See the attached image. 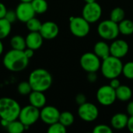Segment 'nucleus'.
<instances>
[{
  "label": "nucleus",
  "mask_w": 133,
  "mask_h": 133,
  "mask_svg": "<svg viewBox=\"0 0 133 133\" xmlns=\"http://www.w3.org/2000/svg\"><path fill=\"white\" fill-rule=\"evenodd\" d=\"M6 129L9 133H22L25 131V125L19 119H16L9 122Z\"/></svg>",
  "instance_id": "nucleus-23"
},
{
  "label": "nucleus",
  "mask_w": 133,
  "mask_h": 133,
  "mask_svg": "<svg viewBox=\"0 0 133 133\" xmlns=\"http://www.w3.org/2000/svg\"><path fill=\"white\" fill-rule=\"evenodd\" d=\"M126 128L129 129V132L133 133V116H129V120Z\"/></svg>",
  "instance_id": "nucleus-39"
},
{
  "label": "nucleus",
  "mask_w": 133,
  "mask_h": 133,
  "mask_svg": "<svg viewBox=\"0 0 133 133\" xmlns=\"http://www.w3.org/2000/svg\"><path fill=\"white\" fill-rule=\"evenodd\" d=\"M96 97L98 103L103 106H111L117 100L115 90L109 84L101 87L96 94Z\"/></svg>",
  "instance_id": "nucleus-9"
},
{
  "label": "nucleus",
  "mask_w": 133,
  "mask_h": 133,
  "mask_svg": "<svg viewBox=\"0 0 133 133\" xmlns=\"http://www.w3.org/2000/svg\"><path fill=\"white\" fill-rule=\"evenodd\" d=\"M123 63L121 58L109 55L103 59L101 65V71L104 77L108 79L118 78L122 72Z\"/></svg>",
  "instance_id": "nucleus-3"
},
{
  "label": "nucleus",
  "mask_w": 133,
  "mask_h": 133,
  "mask_svg": "<svg viewBox=\"0 0 133 133\" xmlns=\"http://www.w3.org/2000/svg\"><path fill=\"white\" fill-rule=\"evenodd\" d=\"M97 33L99 36L106 41H113L119 35L118 24L112 20L105 19L99 23L97 26Z\"/></svg>",
  "instance_id": "nucleus-5"
},
{
  "label": "nucleus",
  "mask_w": 133,
  "mask_h": 133,
  "mask_svg": "<svg viewBox=\"0 0 133 133\" xmlns=\"http://www.w3.org/2000/svg\"><path fill=\"white\" fill-rule=\"evenodd\" d=\"M3 50H4L3 44H2V40L0 39V55L2 54V52H3Z\"/></svg>",
  "instance_id": "nucleus-42"
},
{
  "label": "nucleus",
  "mask_w": 133,
  "mask_h": 133,
  "mask_svg": "<svg viewBox=\"0 0 133 133\" xmlns=\"http://www.w3.org/2000/svg\"><path fill=\"white\" fill-rule=\"evenodd\" d=\"M20 105L19 103L10 97H1L0 98V118L12 122L18 119Z\"/></svg>",
  "instance_id": "nucleus-4"
},
{
  "label": "nucleus",
  "mask_w": 133,
  "mask_h": 133,
  "mask_svg": "<svg viewBox=\"0 0 133 133\" xmlns=\"http://www.w3.org/2000/svg\"><path fill=\"white\" fill-rule=\"evenodd\" d=\"M109 85L115 90H116L118 87L121 86V82L118 78H113L110 79V83Z\"/></svg>",
  "instance_id": "nucleus-36"
},
{
  "label": "nucleus",
  "mask_w": 133,
  "mask_h": 133,
  "mask_svg": "<svg viewBox=\"0 0 133 133\" xmlns=\"http://www.w3.org/2000/svg\"><path fill=\"white\" fill-rule=\"evenodd\" d=\"M86 3H90V2H96L97 0H84Z\"/></svg>",
  "instance_id": "nucleus-43"
},
{
  "label": "nucleus",
  "mask_w": 133,
  "mask_h": 133,
  "mask_svg": "<svg viewBox=\"0 0 133 133\" xmlns=\"http://www.w3.org/2000/svg\"><path fill=\"white\" fill-rule=\"evenodd\" d=\"M66 132H67L66 127L63 125L62 123H60L59 122L50 125L48 129V133H65Z\"/></svg>",
  "instance_id": "nucleus-31"
},
{
  "label": "nucleus",
  "mask_w": 133,
  "mask_h": 133,
  "mask_svg": "<svg viewBox=\"0 0 133 133\" xmlns=\"http://www.w3.org/2000/svg\"><path fill=\"white\" fill-rule=\"evenodd\" d=\"M18 119L25 126L30 127L40 119V109L31 104L21 108Z\"/></svg>",
  "instance_id": "nucleus-7"
},
{
  "label": "nucleus",
  "mask_w": 133,
  "mask_h": 133,
  "mask_svg": "<svg viewBox=\"0 0 133 133\" xmlns=\"http://www.w3.org/2000/svg\"><path fill=\"white\" fill-rule=\"evenodd\" d=\"M119 33L124 36H129L133 34V21L129 19H124L118 23Z\"/></svg>",
  "instance_id": "nucleus-21"
},
{
  "label": "nucleus",
  "mask_w": 133,
  "mask_h": 133,
  "mask_svg": "<svg viewBox=\"0 0 133 133\" xmlns=\"http://www.w3.org/2000/svg\"><path fill=\"white\" fill-rule=\"evenodd\" d=\"M6 12H7L6 6L2 2H0V19L5 17V15Z\"/></svg>",
  "instance_id": "nucleus-38"
},
{
  "label": "nucleus",
  "mask_w": 133,
  "mask_h": 133,
  "mask_svg": "<svg viewBox=\"0 0 133 133\" xmlns=\"http://www.w3.org/2000/svg\"><path fill=\"white\" fill-rule=\"evenodd\" d=\"M25 41L26 48H31L35 51L39 49L42 46L44 38L40 34V32H30L26 35Z\"/></svg>",
  "instance_id": "nucleus-16"
},
{
  "label": "nucleus",
  "mask_w": 133,
  "mask_h": 133,
  "mask_svg": "<svg viewBox=\"0 0 133 133\" xmlns=\"http://www.w3.org/2000/svg\"><path fill=\"white\" fill-rule=\"evenodd\" d=\"M129 115L125 113H116L111 118V127L116 130H122L126 128Z\"/></svg>",
  "instance_id": "nucleus-18"
},
{
  "label": "nucleus",
  "mask_w": 133,
  "mask_h": 133,
  "mask_svg": "<svg viewBox=\"0 0 133 133\" xmlns=\"http://www.w3.org/2000/svg\"><path fill=\"white\" fill-rule=\"evenodd\" d=\"M94 133H112L113 132V129L105 124H99L96 125L94 129H93Z\"/></svg>",
  "instance_id": "nucleus-32"
},
{
  "label": "nucleus",
  "mask_w": 133,
  "mask_h": 133,
  "mask_svg": "<svg viewBox=\"0 0 133 133\" xmlns=\"http://www.w3.org/2000/svg\"><path fill=\"white\" fill-rule=\"evenodd\" d=\"M29 58L23 51L11 49L5 55L2 62L5 69L10 72H21L24 70L29 64Z\"/></svg>",
  "instance_id": "nucleus-1"
},
{
  "label": "nucleus",
  "mask_w": 133,
  "mask_h": 133,
  "mask_svg": "<svg viewBox=\"0 0 133 133\" xmlns=\"http://www.w3.org/2000/svg\"><path fill=\"white\" fill-rule=\"evenodd\" d=\"M17 19L22 23H26L29 19L35 16V12L30 2H21L15 9Z\"/></svg>",
  "instance_id": "nucleus-13"
},
{
  "label": "nucleus",
  "mask_w": 133,
  "mask_h": 133,
  "mask_svg": "<svg viewBox=\"0 0 133 133\" xmlns=\"http://www.w3.org/2000/svg\"><path fill=\"white\" fill-rule=\"evenodd\" d=\"M9 122H8V121H6V120L1 119V125H2V127L6 128V127H7V125H8V124H9Z\"/></svg>",
  "instance_id": "nucleus-41"
},
{
  "label": "nucleus",
  "mask_w": 133,
  "mask_h": 133,
  "mask_svg": "<svg viewBox=\"0 0 133 133\" xmlns=\"http://www.w3.org/2000/svg\"><path fill=\"white\" fill-rule=\"evenodd\" d=\"M117 100L120 101H129L132 97V90L127 85H122L115 90Z\"/></svg>",
  "instance_id": "nucleus-20"
},
{
  "label": "nucleus",
  "mask_w": 133,
  "mask_h": 133,
  "mask_svg": "<svg viewBox=\"0 0 133 133\" xmlns=\"http://www.w3.org/2000/svg\"><path fill=\"white\" fill-rule=\"evenodd\" d=\"M17 91L19 94L26 96L30 94V93L32 91V88L28 81H23L19 83L17 87Z\"/></svg>",
  "instance_id": "nucleus-30"
},
{
  "label": "nucleus",
  "mask_w": 133,
  "mask_h": 133,
  "mask_svg": "<svg viewBox=\"0 0 133 133\" xmlns=\"http://www.w3.org/2000/svg\"><path fill=\"white\" fill-rule=\"evenodd\" d=\"M87 80H88L90 83H95V82L97 80V72H87Z\"/></svg>",
  "instance_id": "nucleus-35"
},
{
  "label": "nucleus",
  "mask_w": 133,
  "mask_h": 133,
  "mask_svg": "<svg viewBox=\"0 0 133 133\" xmlns=\"http://www.w3.org/2000/svg\"><path fill=\"white\" fill-rule=\"evenodd\" d=\"M39 32L44 39L52 40L58 35L59 27L58 24L53 21H46L42 23Z\"/></svg>",
  "instance_id": "nucleus-15"
},
{
  "label": "nucleus",
  "mask_w": 133,
  "mask_h": 133,
  "mask_svg": "<svg viewBox=\"0 0 133 133\" xmlns=\"http://www.w3.org/2000/svg\"><path fill=\"white\" fill-rule=\"evenodd\" d=\"M60 111L54 106H44L40 110V119L45 124L50 125L58 122Z\"/></svg>",
  "instance_id": "nucleus-12"
},
{
  "label": "nucleus",
  "mask_w": 133,
  "mask_h": 133,
  "mask_svg": "<svg viewBox=\"0 0 133 133\" xmlns=\"http://www.w3.org/2000/svg\"><path fill=\"white\" fill-rule=\"evenodd\" d=\"M5 19H7L10 23H13L17 20V16L15 10H7L5 17Z\"/></svg>",
  "instance_id": "nucleus-33"
},
{
  "label": "nucleus",
  "mask_w": 133,
  "mask_h": 133,
  "mask_svg": "<svg viewBox=\"0 0 133 133\" xmlns=\"http://www.w3.org/2000/svg\"><path fill=\"white\" fill-rule=\"evenodd\" d=\"M126 112L129 116H133V101L128 103L126 106Z\"/></svg>",
  "instance_id": "nucleus-37"
},
{
  "label": "nucleus",
  "mask_w": 133,
  "mask_h": 133,
  "mask_svg": "<svg viewBox=\"0 0 133 133\" xmlns=\"http://www.w3.org/2000/svg\"><path fill=\"white\" fill-rule=\"evenodd\" d=\"M28 82L31 86L32 90L45 92L52 84L53 79L51 74L44 69H36L29 76Z\"/></svg>",
  "instance_id": "nucleus-2"
},
{
  "label": "nucleus",
  "mask_w": 133,
  "mask_h": 133,
  "mask_svg": "<svg viewBox=\"0 0 133 133\" xmlns=\"http://www.w3.org/2000/svg\"><path fill=\"white\" fill-rule=\"evenodd\" d=\"M24 53L26 55V56L30 59L33 56H34V51L31 48H26L24 49Z\"/></svg>",
  "instance_id": "nucleus-40"
},
{
  "label": "nucleus",
  "mask_w": 133,
  "mask_h": 133,
  "mask_svg": "<svg viewBox=\"0 0 133 133\" xmlns=\"http://www.w3.org/2000/svg\"><path fill=\"white\" fill-rule=\"evenodd\" d=\"M69 30L72 35L77 37H84L90 31V23L83 16H72L69 19Z\"/></svg>",
  "instance_id": "nucleus-6"
},
{
  "label": "nucleus",
  "mask_w": 133,
  "mask_h": 133,
  "mask_svg": "<svg viewBox=\"0 0 133 133\" xmlns=\"http://www.w3.org/2000/svg\"><path fill=\"white\" fill-rule=\"evenodd\" d=\"M79 63L84 71L91 72H97L101 69V61L94 52H86L81 56Z\"/></svg>",
  "instance_id": "nucleus-10"
},
{
  "label": "nucleus",
  "mask_w": 133,
  "mask_h": 133,
  "mask_svg": "<svg viewBox=\"0 0 133 133\" xmlns=\"http://www.w3.org/2000/svg\"><path fill=\"white\" fill-rule=\"evenodd\" d=\"M20 2H31L32 0H20Z\"/></svg>",
  "instance_id": "nucleus-44"
},
{
  "label": "nucleus",
  "mask_w": 133,
  "mask_h": 133,
  "mask_svg": "<svg viewBox=\"0 0 133 133\" xmlns=\"http://www.w3.org/2000/svg\"><path fill=\"white\" fill-rule=\"evenodd\" d=\"M30 3L35 13L42 14L48 10V4L46 0H32Z\"/></svg>",
  "instance_id": "nucleus-25"
},
{
  "label": "nucleus",
  "mask_w": 133,
  "mask_h": 133,
  "mask_svg": "<svg viewBox=\"0 0 133 133\" xmlns=\"http://www.w3.org/2000/svg\"><path fill=\"white\" fill-rule=\"evenodd\" d=\"M75 118L72 113L70 111H63L60 113L58 122L62 123L65 127H69L74 123Z\"/></svg>",
  "instance_id": "nucleus-26"
},
{
  "label": "nucleus",
  "mask_w": 133,
  "mask_h": 133,
  "mask_svg": "<svg viewBox=\"0 0 133 133\" xmlns=\"http://www.w3.org/2000/svg\"><path fill=\"white\" fill-rule=\"evenodd\" d=\"M101 5L96 2L86 3L82 10V16L90 24L97 23L102 16Z\"/></svg>",
  "instance_id": "nucleus-8"
},
{
  "label": "nucleus",
  "mask_w": 133,
  "mask_h": 133,
  "mask_svg": "<svg viewBox=\"0 0 133 133\" xmlns=\"http://www.w3.org/2000/svg\"><path fill=\"white\" fill-rule=\"evenodd\" d=\"M77 113L79 117L86 122H94L99 116V110L97 107L94 104L87 101L81 105H79Z\"/></svg>",
  "instance_id": "nucleus-11"
},
{
  "label": "nucleus",
  "mask_w": 133,
  "mask_h": 133,
  "mask_svg": "<svg viewBox=\"0 0 133 133\" xmlns=\"http://www.w3.org/2000/svg\"><path fill=\"white\" fill-rule=\"evenodd\" d=\"M97 56H98L101 60L106 58L110 55V45L104 41H97L94 46V51Z\"/></svg>",
  "instance_id": "nucleus-19"
},
{
  "label": "nucleus",
  "mask_w": 133,
  "mask_h": 133,
  "mask_svg": "<svg viewBox=\"0 0 133 133\" xmlns=\"http://www.w3.org/2000/svg\"><path fill=\"white\" fill-rule=\"evenodd\" d=\"M10 45L12 49L23 51L26 48L25 38L20 35H15L10 40Z\"/></svg>",
  "instance_id": "nucleus-22"
},
{
  "label": "nucleus",
  "mask_w": 133,
  "mask_h": 133,
  "mask_svg": "<svg viewBox=\"0 0 133 133\" xmlns=\"http://www.w3.org/2000/svg\"><path fill=\"white\" fill-rule=\"evenodd\" d=\"M75 101L76 102V104L78 105H81L84 103L87 102V97H86V95L83 94H78L76 96V98H75Z\"/></svg>",
  "instance_id": "nucleus-34"
},
{
  "label": "nucleus",
  "mask_w": 133,
  "mask_h": 133,
  "mask_svg": "<svg viewBox=\"0 0 133 133\" xmlns=\"http://www.w3.org/2000/svg\"><path fill=\"white\" fill-rule=\"evenodd\" d=\"M125 12L124 9L121 7H115L114 8L110 13V19L118 23L122 19H125Z\"/></svg>",
  "instance_id": "nucleus-27"
},
{
  "label": "nucleus",
  "mask_w": 133,
  "mask_h": 133,
  "mask_svg": "<svg viewBox=\"0 0 133 133\" xmlns=\"http://www.w3.org/2000/svg\"><path fill=\"white\" fill-rule=\"evenodd\" d=\"M44 93V92L32 90L28 95V100L30 104L39 109L44 107L47 103V99Z\"/></svg>",
  "instance_id": "nucleus-17"
},
{
  "label": "nucleus",
  "mask_w": 133,
  "mask_h": 133,
  "mask_svg": "<svg viewBox=\"0 0 133 133\" xmlns=\"http://www.w3.org/2000/svg\"><path fill=\"white\" fill-rule=\"evenodd\" d=\"M12 30V23L5 18L0 19V39L2 40L7 37Z\"/></svg>",
  "instance_id": "nucleus-24"
},
{
  "label": "nucleus",
  "mask_w": 133,
  "mask_h": 133,
  "mask_svg": "<svg viewBox=\"0 0 133 133\" xmlns=\"http://www.w3.org/2000/svg\"><path fill=\"white\" fill-rule=\"evenodd\" d=\"M129 51V45L127 41L122 39H115L110 44V55L118 58H124Z\"/></svg>",
  "instance_id": "nucleus-14"
},
{
  "label": "nucleus",
  "mask_w": 133,
  "mask_h": 133,
  "mask_svg": "<svg viewBox=\"0 0 133 133\" xmlns=\"http://www.w3.org/2000/svg\"><path fill=\"white\" fill-rule=\"evenodd\" d=\"M122 74L128 79H133V62H128L123 64Z\"/></svg>",
  "instance_id": "nucleus-29"
},
{
  "label": "nucleus",
  "mask_w": 133,
  "mask_h": 133,
  "mask_svg": "<svg viewBox=\"0 0 133 133\" xmlns=\"http://www.w3.org/2000/svg\"><path fill=\"white\" fill-rule=\"evenodd\" d=\"M26 27L29 30L30 32H39L42 23L40 21V19H37L35 16L31 18L30 19H29L26 23Z\"/></svg>",
  "instance_id": "nucleus-28"
}]
</instances>
